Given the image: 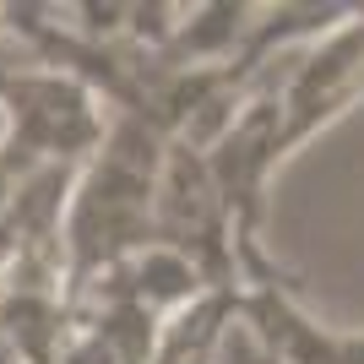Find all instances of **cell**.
Wrapping results in <instances>:
<instances>
[{
    "label": "cell",
    "instance_id": "cell-1",
    "mask_svg": "<svg viewBox=\"0 0 364 364\" xmlns=\"http://www.w3.org/2000/svg\"><path fill=\"white\" fill-rule=\"evenodd\" d=\"M98 152L104 158L92 168V180L82 185L71 207V228H65L76 250V277H87L92 267H120L125 250L147 240L152 196H158V174H152L158 125L152 120H125Z\"/></svg>",
    "mask_w": 364,
    "mask_h": 364
}]
</instances>
